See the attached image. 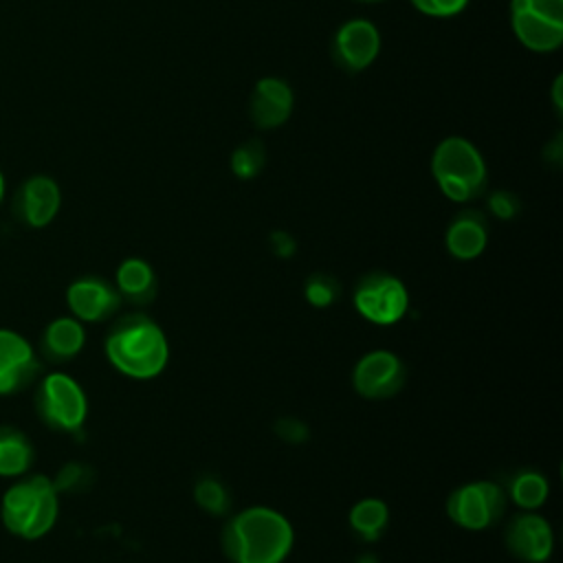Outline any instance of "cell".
I'll return each mask as SVG.
<instances>
[{
  "label": "cell",
  "instance_id": "cell-1",
  "mask_svg": "<svg viewBox=\"0 0 563 563\" xmlns=\"http://www.w3.org/2000/svg\"><path fill=\"white\" fill-rule=\"evenodd\" d=\"M220 545L231 563H284L295 545V528L271 506H249L229 517Z\"/></svg>",
  "mask_w": 563,
  "mask_h": 563
},
{
  "label": "cell",
  "instance_id": "cell-2",
  "mask_svg": "<svg viewBox=\"0 0 563 563\" xmlns=\"http://www.w3.org/2000/svg\"><path fill=\"white\" fill-rule=\"evenodd\" d=\"M110 365L128 378L150 380L163 374L169 361V343L163 328L145 312L117 317L103 336Z\"/></svg>",
  "mask_w": 563,
  "mask_h": 563
},
{
  "label": "cell",
  "instance_id": "cell-3",
  "mask_svg": "<svg viewBox=\"0 0 563 563\" xmlns=\"http://www.w3.org/2000/svg\"><path fill=\"white\" fill-rule=\"evenodd\" d=\"M59 515V493L46 475H22L0 501L2 526L20 539L35 541L48 534Z\"/></svg>",
  "mask_w": 563,
  "mask_h": 563
},
{
  "label": "cell",
  "instance_id": "cell-4",
  "mask_svg": "<svg viewBox=\"0 0 563 563\" xmlns=\"http://www.w3.org/2000/svg\"><path fill=\"white\" fill-rule=\"evenodd\" d=\"M431 172L440 191L453 202H468L486 187V165L477 147L462 139H444L431 158Z\"/></svg>",
  "mask_w": 563,
  "mask_h": 563
},
{
  "label": "cell",
  "instance_id": "cell-5",
  "mask_svg": "<svg viewBox=\"0 0 563 563\" xmlns=\"http://www.w3.org/2000/svg\"><path fill=\"white\" fill-rule=\"evenodd\" d=\"M35 411L40 420L59 433H75L88 418L84 387L66 372H48L35 389Z\"/></svg>",
  "mask_w": 563,
  "mask_h": 563
},
{
  "label": "cell",
  "instance_id": "cell-6",
  "mask_svg": "<svg viewBox=\"0 0 563 563\" xmlns=\"http://www.w3.org/2000/svg\"><path fill=\"white\" fill-rule=\"evenodd\" d=\"M352 303L365 321L374 325H394L409 310V290L394 273L372 271L356 282Z\"/></svg>",
  "mask_w": 563,
  "mask_h": 563
},
{
  "label": "cell",
  "instance_id": "cell-7",
  "mask_svg": "<svg viewBox=\"0 0 563 563\" xmlns=\"http://www.w3.org/2000/svg\"><path fill=\"white\" fill-rule=\"evenodd\" d=\"M508 508L506 490L493 479H473L451 490L449 519L464 530H486L501 521Z\"/></svg>",
  "mask_w": 563,
  "mask_h": 563
},
{
  "label": "cell",
  "instance_id": "cell-8",
  "mask_svg": "<svg viewBox=\"0 0 563 563\" xmlns=\"http://www.w3.org/2000/svg\"><path fill=\"white\" fill-rule=\"evenodd\" d=\"M510 22L519 42L534 53H550L563 42V0H512Z\"/></svg>",
  "mask_w": 563,
  "mask_h": 563
},
{
  "label": "cell",
  "instance_id": "cell-9",
  "mask_svg": "<svg viewBox=\"0 0 563 563\" xmlns=\"http://www.w3.org/2000/svg\"><path fill=\"white\" fill-rule=\"evenodd\" d=\"M407 383V367L391 350L365 352L352 369V387L365 400H389Z\"/></svg>",
  "mask_w": 563,
  "mask_h": 563
},
{
  "label": "cell",
  "instance_id": "cell-10",
  "mask_svg": "<svg viewBox=\"0 0 563 563\" xmlns=\"http://www.w3.org/2000/svg\"><path fill=\"white\" fill-rule=\"evenodd\" d=\"M42 361L26 336L0 328V396H13L35 383Z\"/></svg>",
  "mask_w": 563,
  "mask_h": 563
},
{
  "label": "cell",
  "instance_id": "cell-11",
  "mask_svg": "<svg viewBox=\"0 0 563 563\" xmlns=\"http://www.w3.org/2000/svg\"><path fill=\"white\" fill-rule=\"evenodd\" d=\"M66 303L81 323H101L119 312L123 299L112 282L99 275H81L68 284Z\"/></svg>",
  "mask_w": 563,
  "mask_h": 563
},
{
  "label": "cell",
  "instance_id": "cell-12",
  "mask_svg": "<svg viewBox=\"0 0 563 563\" xmlns=\"http://www.w3.org/2000/svg\"><path fill=\"white\" fill-rule=\"evenodd\" d=\"M504 545L517 561L545 563L554 550V532L543 515L523 510L506 523Z\"/></svg>",
  "mask_w": 563,
  "mask_h": 563
},
{
  "label": "cell",
  "instance_id": "cell-13",
  "mask_svg": "<svg viewBox=\"0 0 563 563\" xmlns=\"http://www.w3.org/2000/svg\"><path fill=\"white\" fill-rule=\"evenodd\" d=\"M380 48V35L369 20H350L345 22L332 42L334 62L347 70L358 73L367 68Z\"/></svg>",
  "mask_w": 563,
  "mask_h": 563
},
{
  "label": "cell",
  "instance_id": "cell-14",
  "mask_svg": "<svg viewBox=\"0 0 563 563\" xmlns=\"http://www.w3.org/2000/svg\"><path fill=\"white\" fill-rule=\"evenodd\" d=\"M86 345V328L73 314L55 317L40 334V356L46 363L62 365L73 361Z\"/></svg>",
  "mask_w": 563,
  "mask_h": 563
},
{
  "label": "cell",
  "instance_id": "cell-15",
  "mask_svg": "<svg viewBox=\"0 0 563 563\" xmlns=\"http://www.w3.org/2000/svg\"><path fill=\"white\" fill-rule=\"evenodd\" d=\"M62 205L59 187L48 176L29 178L18 194V213L24 224L40 229L53 222Z\"/></svg>",
  "mask_w": 563,
  "mask_h": 563
},
{
  "label": "cell",
  "instance_id": "cell-16",
  "mask_svg": "<svg viewBox=\"0 0 563 563\" xmlns=\"http://www.w3.org/2000/svg\"><path fill=\"white\" fill-rule=\"evenodd\" d=\"M292 110V90L284 79L264 77L255 84L251 95V119L257 128L271 130L282 125Z\"/></svg>",
  "mask_w": 563,
  "mask_h": 563
},
{
  "label": "cell",
  "instance_id": "cell-17",
  "mask_svg": "<svg viewBox=\"0 0 563 563\" xmlns=\"http://www.w3.org/2000/svg\"><path fill=\"white\" fill-rule=\"evenodd\" d=\"M444 244L451 257L460 262L479 257L488 244V222L484 213L475 209L460 211L446 227Z\"/></svg>",
  "mask_w": 563,
  "mask_h": 563
},
{
  "label": "cell",
  "instance_id": "cell-18",
  "mask_svg": "<svg viewBox=\"0 0 563 563\" xmlns=\"http://www.w3.org/2000/svg\"><path fill=\"white\" fill-rule=\"evenodd\" d=\"M114 286L123 301L143 308L158 295V277L150 262L143 257H125L114 273Z\"/></svg>",
  "mask_w": 563,
  "mask_h": 563
},
{
  "label": "cell",
  "instance_id": "cell-19",
  "mask_svg": "<svg viewBox=\"0 0 563 563\" xmlns=\"http://www.w3.org/2000/svg\"><path fill=\"white\" fill-rule=\"evenodd\" d=\"M35 460L33 442L18 427L0 424V477H22Z\"/></svg>",
  "mask_w": 563,
  "mask_h": 563
},
{
  "label": "cell",
  "instance_id": "cell-20",
  "mask_svg": "<svg viewBox=\"0 0 563 563\" xmlns=\"http://www.w3.org/2000/svg\"><path fill=\"white\" fill-rule=\"evenodd\" d=\"M347 521L363 541H378L389 526V508L380 497H363L350 508Z\"/></svg>",
  "mask_w": 563,
  "mask_h": 563
},
{
  "label": "cell",
  "instance_id": "cell-21",
  "mask_svg": "<svg viewBox=\"0 0 563 563\" xmlns=\"http://www.w3.org/2000/svg\"><path fill=\"white\" fill-rule=\"evenodd\" d=\"M506 495L521 510H539L550 497V482L537 468H521L510 477Z\"/></svg>",
  "mask_w": 563,
  "mask_h": 563
},
{
  "label": "cell",
  "instance_id": "cell-22",
  "mask_svg": "<svg viewBox=\"0 0 563 563\" xmlns=\"http://www.w3.org/2000/svg\"><path fill=\"white\" fill-rule=\"evenodd\" d=\"M194 501L207 515L222 517L231 508V493L216 475H202L194 484Z\"/></svg>",
  "mask_w": 563,
  "mask_h": 563
},
{
  "label": "cell",
  "instance_id": "cell-23",
  "mask_svg": "<svg viewBox=\"0 0 563 563\" xmlns=\"http://www.w3.org/2000/svg\"><path fill=\"white\" fill-rule=\"evenodd\" d=\"M95 484V468L86 462L73 460L66 462L57 475L53 477V486L57 493H66V495H79L86 493L88 488H92Z\"/></svg>",
  "mask_w": 563,
  "mask_h": 563
},
{
  "label": "cell",
  "instance_id": "cell-24",
  "mask_svg": "<svg viewBox=\"0 0 563 563\" xmlns=\"http://www.w3.org/2000/svg\"><path fill=\"white\" fill-rule=\"evenodd\" d=\"M341 295V284L330 273H312L303 284V297L312 308H330Z\"/></svg>",
  "mask_w": 563,
  "mask_h": 563
},
{
  "label": "cell",
  "instance_id": "cell-25",
  "mask_svg": "<svg viewBox=\"0 0 563 563\" xmlns=\"http://www.w3.org/2000/svg\"><path fill=\"white\" fill-rule=\"evenodd\" d=\"M264 158H266L264 145L260 141L251 139L235 147V152L231 156V169L240 178H253L264 167Z\"/></svg>",
  "mask_w": 563,
  "mask_h": 563
},
{
  "label": "cell",
  "instance_id": "cell-26",
  "mask_svg": "<svg viewBox=\"0 0 563 563\" xmlns=\"http://www.w3.org/2000/svg\"><path fill=\"white\" fill-rule=\"evenodd\" d=\"M488 209L499 220H512L521 211V202L515 194L499 189L488 196Z\"/></svg>",
  "mask_w": 563,
  "mask_h": 563
},
{
  "label": "cell",
  "instance_id": "cell-27",
  "mask_svg": "<svg viewBox=\"0 0 563 563\" xmlns=\"http://www.w3.org/2000/svg\"><path fill=\"white\" fill-rule=\"evenodd\" d=\"M413 7L433 18H451L457 15L468 0H411Z\"/></svg>",
  "mask_w": 563,
  "mask_h": 563
},
{
  "label": "cell",
  "instance_id": "cell-28",
  "mask_svg": "<svg viewBox=\"0 0 563 563\" xmlns=\"http://www.w3.org/2000/svg\"><path fill=\"white\" fill-rule=\"evenodd\" d=\"M275 433L288 442V444H301L308 440L310 435V429L306 427V422H301L299 418H292V416H286L282 420H277L275 424Z\"/></svg>",
  "mask_w": 563,
  "mask_h": 563
},
{
  "label": "cell",
  "instance_id": "cell-29",
  "mask_svg": "<svg viewBox=\"0 0 563 563\" xmlns=\"http://www.w3.org/2000/svg\"><path fill=\"white\" fill-rule=\"evenodd\" d=\"M268 244H271V251L277 255V257H292V253L297 251V242L290 233L286 231H273L271 238H268Z\"/></svg>",
  "mask_w": 563,
  "mask_h": 563
},
{
  "label": "cell",
  "instance_id": "cell-30",
  "mask_svg": "<svg viewBox=\"0 0 563 563\" xmlns=\"http://www.w3.org/2000/svg\"><path fill=\"white\" fill-rule=\"evenodd\" d=\"M356 563H378V561H376L374 554H363V556L356 559Z\"/></svg>",
  "mask_w": 563,
  "mask_h": 563
},
{
  "label": "cell",
  "instance_id": "cell-31",
  "mask_svg": "<svg viewBox=\"0 0 563 563\" xmlns=\"http://www.w3.org/2000/svg\"><path fill=\"white\" fill-rule=\"evenodd\" d=\"M4 196V178H2V172H0V200Z\"/></svg>",
  "mask_w": 563,
  "mask_h": 563
},
{
  "label": "cell",
  "instance_id": "cell-32",
  "mask_svg": "<svg viewBox=\"0 0 563 563\" xmlns=\"http://www.w3.org/2000/svg\"><path fill=\"white\" fill-rule=\"evenodd\" d=\"M361 2H378V0H361Z\"/></svg>",
  "mask_w": 563,
  "mask_h": 563
}]
</instances>
